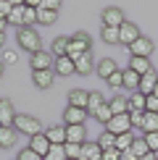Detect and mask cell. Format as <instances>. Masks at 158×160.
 <instances>
[{"instance_id": "14", "label": "cell", "mask_w": 158, "mask_h": 160, "mask_svg": "<svg viewBox=\"0 0 158 160\" xmlns=\"http://www.w3.org/2000/svg\"><path fill=\"white\" fill-rule=\"evenodd\" d=\"M95 71H97V76H100L103 82H108V76H111V74H116L118 66H116L113 58H103V61H97V63H95Z\"/></svg>"}, {"instance_id": "37", "label": "cell", "mask_w": 158, "mask_h": 160, "mask_svg": "<svg viewBox=\"0 0 158 160\" xmlns=\"http://www.w3.org/2000/svg\"><path fill=\"white\" fill-rule=\"evenodd\" d=\"M45 160H66V150H63V144H53L50 152L45 155Z\"/></svg>"}, {"instance_id": "11", "label": "cell", "mask_w": 158, "mask_h": 160, "mask_svg": "<svg viewBox=\"0 0 158 160\" xmlns=\"http://www.w3.org/2000/svg\"><path fill=\"white\" fill-rule=\"evenodd\" d=\"M50 147H53V144H50V139L45 137V131H42V134H37V137H32V139H29V150H34V152H37V155L42 158V160H45V155L50 152Z\"/></svg>"}, {"instance_id": "12", "label": "cell", "mask_w": 158, "mask_h": 160, "mask_svg": "<svg viewBox=\"0 0 158 160\" xmlns=\"http://www.w3.org/2000/svg\"><path fill=\"white\" fill-rule=\"evenodd\" d=\"M18 113L13 110V102L11 100H0V126H13V121H16Z\"/></svg>"}, {"instance_id": "35", "label": "cell", "mask_w": 158, "mask_h": 160, "mask_svg": "<svg viewBox=\"0 0 158 160\" xmlns=\"http://www.w3.org/2000/svg\"><path fill=\"white\" fill-rule=\"evenodd\" d=\"M142 131H145V134H150V131H158V113H145Z\"/></svg>"}, {"instance_id": "34", "label": "cell", "mask_w": 158, "mask_h": 160, "mask_svg": "<svg viewBox=\"0 0 158 160\" xmlns=\"http://www.w3.org/2000/svg\"><path fill=\"white\" fill-rule=\"evenodd\" d=\"M145 100L148 97H145L142 92H132L129 95V113L132 110H145Z\"/></svg>"}, {"instance_id": "9", "label": "cell", "mask_w": 158, "mask_h": 160, "mask_svg": "<svg viewBox=\"0 0 158 160\" xmlns=\"http://www.w3.org/2000/svg\"><path fill=\"white\" fill-rule=\"evenodd\" d=\"M100 18H103V26H113V29H118V26L127 21L124 13H121V8H105L100 13Z\"/></svg>"}, {"instance_id": "1", "label": "cell", "mask_w": 158, "mask_h": 160, "mask_svg": "<svg viewBox=\"0 0 158 160\" xmlns=\"http://www.w3.org/2000/svg\"><path fill=\"white\" fill-rule=\"evenodd\" d=\"M16 42H18V48L26 50V52H40L42 50V39H40V34L32 26H21V29H16Z\"/></svg>"}, {"instance_id": "32", "label": "cell", "mask_w": 158, "mask_h": 160, "mask_svg": "<svg viewBox=\"0 0 158 160\" xmlns=\"http://www.w3.org/2000/svg\"><path fill=\"white\" fill-rule=\"evenodd\" d=\"M97 144H100V150H103V152H105V150H113V147H116V137L111 134V131H105V129H103V134L97 137Z\"/></svg>"}, {"instance_id": "40", "label": "cell", "mask_w": 158, "mask_h": 160, "mask_svg": "<svg viewBox=\"0 0 158 160\" xmlns=\"http://www.w3.org/2000/svg\"><path fill=\"white\" fill-rule=\"evenodd\" d=\"M145 142H148V150H150V152H158V131L145 134Z\"/></svg>"}, {"instance_id": "47", "label": "cell", "mask_w": 158, "mask_h": 160, "mask_svg": "<svg viewBox=\"0 0 158 160\" xmlns=\"http://www.w3.org/2000/svg\"><path fill=\"white\" fill-rule=\"evenodd\" d=\"M103 160H121V152H118L116 147L113 150H105L103 152Z\"/></svg>"}, {"instance_id": "7", "label": "cell", "mask_w": 158, "mask_h": 160, "mask_svg": "<svg viewBox=\"0 0 158 160\" xmlns=\"http://www.w3.org/2000/svg\"><path fill=\"white\" fill-rule=\"evenodd\" d=\"M87 116H90V113L84 110V108H74V105H69V108L63 110V123L66 126H79V123L87 121Z\"/></svg>"}, {"instance_id": "6", "label": "cell", "mask_w": 158, "mask_h": 160, "mask_svg": "<svg viewBox=\"0 0 158 160\" xmlns=\"http://www.w3.org/2000/svg\"><path fill=\"white\" fill-rule=\"evenodd\" d=\"M53 63H55V58L48 50H40L32 55V71H53Z\"/></svg>"}, {"instance_id": "30", "label": "cell", "mask_w": 158, "mask_h": 160, "mask_svg": "<svg viewBox=\"0 0 158 160\" xmlns=\"http://www.w3.org/2000/svg\"><path fill=\"white\" fill-rule=\"evenodd\" d=\"M95 118H97V121H100L103 126H108V121L113 118V110H111V105H108V102H103L100 108L95 110Z\"/></svg>"}, {"instance_id": "27", "label": "cell", "mask_w": 158, "mask_h": 160, "mask_svg": "<svg viewBox=\"0 0 158 160\" xmlns=\"http://www.w3.org/2000/svg\"><path fill=\"white\" fill-rule=\"evenodd\" d=\"M140 74H134V71H132V68H124V87H127V89H140Z\"/></svg>"}, {"instance_id": "55", "label": "cell", "mask_w": 158, "mask_h": 160, "mask_svg": "<svg viewBox=\"0 0 158 160\" xmlns=\"http://www.w3.org/2000/svg\"><path fill=\"white\" fill-rule=\"evenodd\" d=\"M155 160H158V152H155Z\"/></svg>"}, {"instance_id": "33", "label": "cell", "mask_w": 158, "mask_h": 160, "mask_svg": "<svg viewBox=\"0 0 158 160\" xmlns=\"http://www.w3.org/2000/svg\"><path fill=\"white\" fill-rule=\"evenodd\" d=\"M100 37H103L105 45H118V29H113V26H103Z\"/></svg>"}, {"instance_id": "25", "label": "cell", "mask_w": 158, "mask_h": 160, "mask_svg": "<svg viewBox=\"0 0 158 160\" xmlns=\"http://www.w3.org/2000/svg\"><path fill=\"white\" fill-rule=\"evenodd\" d=\"M129 152H132V158H134V160H140V158H145V155H148V142H145V137H140V139H134V144H132V147H129Z\"/></svg>"}, {"instance_id": "8", "label": "cell", "mask_w": 158, "mask_h": 160, "mask_svg": "<svg viewBox=\"0 0 158 160\" xmlns=\"http://www.w3.org/2000/svg\"><path fill=\"white\" fill-rule=\"evenodd\" d=\"M140 37H142V34H140V29H137L132 21H124L121 26H118V42H124L127 48L134 42V39H140Z\"/></svg>"}, {"instance_id": "43", "label": "cell", "mask_w": 158, "mask_h": 160, "mask_svg": "<svg viewBox=\"0 0 158 160\" xmlns=\"http://www.w3.org/2000/svg\"><path fill=\"white\" fill-rule=\"evenodd\" d=\"M16 160H42V158H40V155H37L34 150H29V147H24L21 152H18V158H16Z\"/></svg>"}, {"instance_id": "45", "label": "cell", "mask_w": 158, "mask_h": 160, "mask_svg": "<svg viewBox=\"0 0 158 160\" xmlns=\"http://www.w3.org/2000/svg\"><path fill=\"white\" fill-rule=\"evenodd\" d=\"M40 8H45V11H58V8H61V0H42Z\"/></svg>"}, {"instance_id": "39", "label": "cell", "mask_w": 158, "mask_h": 160, "mask_svg": "<svg viewBox=\"0 0 158 160\" xmlns=\"http://www.w3.org/2000/svg\"><path fill=\"white\" fill-rule=\"evenodd\" d=\"M32 24H37V8H29L26 5L24 8V26H32Z\"/></svg>"}, {"instance_id": "56", "label": "cell", "mask_w": 158, "mask_h": 160, "mask_svg": "<svg viewBox=\"0 0 158 160\" xmlns=\"http://www.w3.org/2000/svg\"><path fill=\"white\" fill-rule=\"evenodd\" d=\"M100 160H103V158H100Z\"/></svg>"}, {"instance_id": "42", "label": "cell", "mask_w": 158, "mask_h": 160, "mask_svg": "<svg viewBox=\"0 0 158 160\" xmlns=\"http://www.w3.org/2000/svg\"><path fill=\"white\" fill-rule=\"evenodd\" d=\"M145 113H158V97L155 95H148V100H145Z\"/></svg>"}, {"instance_id": "15", "label": "cell", "mask_w": 158, "mask_h": 160, "mask_svg": "<svg viewBox=\"0 0 158 160\" xmlns=\"http://www.w3.org/2000/svg\"><path fill=\"white\" fill-rule=\"evenodd\" d=\"M74 68H76V74H82V76L92 74V71H95V61H92V55H90V52L79 55L76 61H74Z\"/></svg>"}, {"instance_id": "31", "label": "cell", "mask_w": 158, "mask_h": 160, "mask_svg": "<svg viewBox=\"0 0 158 160\" xmlns=\"http://www.w3.org/2000/svg\"><path fill=\"white\" fill-rule=\"evenodd\" d=\"M55 18H58V11H45V8H37V21H40V24L50 26V24H55Z\"/></svg>"}, {"instance_id": "23", "label": "cell", "mask_w": 158, "mask_h": 160, "mask_svg": "<svg viewBox=\"0 0 158 160\" xmlns=\"http://www.w3.org/2000/svg\"><path fill=\"white\" fill-rule=\"evenodd\" d=\"M108 105H111V110H113V116H124V113H129V97H124V95H116Z\"/></svg>"}, {"instance_id": "17", "label": "cell", "mask_w": 158, "mask_h": 160, "mask_svg": "<svg viewBox=\"0 0 158 160\" xmlns=\"http://www.w3.org/2000/svg\"><path fill=\"white\" fill-rule=\"evenodd\" d=\"M103 158V150L97 142H84L82 144V158L79 160H100Z\"/></svg>"}, {"instance_id": "16", "label": "cell", "mask_w": 158, "mask_h": 160, "mask_svg": "<svg viewBox=\"0 0 158 160\" xmlns=\"http://www.w3.org/2000/svg\"><path fill=\"white\" fill-rule=\"evenodd\" d=\"M155 84H158V74H155V68H153V71H148V74L140 79V89H137V92H142V95L148 97V95H153Z\"/></svg>"}, {"instance_id": "29", "label": "cell", "mask_w": 158, "mask_h": 160, "mask_svg": "<svg viewBox=\"0 0 158 160\" xmlns=\"http://www.w3.org/2000/svg\"><path fill=\"white\" fill-rule=\"evenodd\" d=\"M103 102H105V97L100 95V92H90V100H87V113H90V116H95V110L100 108Z\"/></svg>"}, {"instance_id": "36", "label": "cell", "mask_w": 158, "mask_h": 160, "mask_svg": "<svg viewBox=\"0 0 158 160\" xmlns=\"http://www.w3.org/2000/svg\"><path fill=\"white\" fill-rule=\"evenodd\" d=\"M63 150H66V160H79V158H82V144H71V142H66Z\"/></svg>"}, {"instance_id": "4", "label": "cell", "mask_w": 158, "mask_h": 160, "mask_svg": "<svg viewBox=\"0 0 158 160\" xmlns=\"http://www.w3.org/2000/svg\"><path fill=\"white\" fill-rule=\"evenodd\" d=\"M127 50H129L132 58H150V55H153V50H155V45H153V39L140 37V39H134Z\"/></svg>"}, {"instance_id": "53", "label": "cell", "mask_w": 158, "mask_h": 160, "mask_svg": "<svg viewBox=\"0 0 158 160\" xmlns=\"http://www.w3.org/2000/svg\"><path fill=\"white\" fill-rule=\"evenodd\" d=\"M3 71H5V63H3V61H0V76H3Z\"/></svg>"}, {"instance_id": "41", "label": "cell", "mask_w": 158, "mask_h": 160, "mask_svg": "<svg viewBox=\"0 0 158 160\" xmlns=\"http://www.w3.org/2000/svg\"><path fill=\"white\" fill-rule=\"evenodd\" d=\"M129 121H132V126H140V129H142V121H145V110H132V113H129Z\"/></svg>"}, {"instance_id": "2", "label": "cell", "mask_w": 158, "mask_h": 160, "mask_svg": "<svg viewBox=\"0 0 158 160\" xmlns=\"http://www.w3.org/2000/svg\"><path fill=\"white\" fill-rule=\"evenodd\" d=\"M13 129L21 131V134H26L29 139H32V137H37V134H42V123H40L34 116H26V113L16 116V121H13Z\"/></svg>"}, {"instance_id": "49", "label": "cell", "mask_w": 158, "mask_h": 160, "mask_svg": "<svg viewBox=\"0 0 158 160\" xmlns=\"http://www.w3.org/2000/svg\"><path fill=\"white\" fill-rule=\"evenodd\" d=\"M5 26H8V21H5V18H0V32H3V34H5Z\"/></svg>"}, {"instance_id": "18", "label": "cell", "mask_w": 158, "mask_h": 160, "mask_svg": "<svg viewBox=\"0 0 158 160\" xmlns=\"http://www.w3.org/2000/svg\"><path fill=\"white\" fill-rule=\"evenodd\" d=\"M16 134L18 131L13 129V126H0V147L3 150L13 147V144H16Z\"/></svg>"}, {"instance_id": "38", "label": "cell", "mask_w": 158, "mask_h": 160, "mask_svg": "<svg viewBox=\"0 0 158 160\" xmlns=\"http://www.w3.org/2000/svg\"><path fill=\"white\" fill-rule=\"evenodd\" d=\"M108 87H113V89H121V87H124V71L121 68H118L116 74L108 76Z\"/></svg>"}, {"instance_id": "21", "label": "cell", "mask_w": 158, "mask_h": 160, "mask_svg": "<svg viewBox=\"0 0 158 160\" xmlns=\"http://www.w3.org/2000/svg\"><path fill=\"white\" fill-rule=\"evenodd\" d=\"M45 137L50 139V144H66V126H50L45 129Z\"/></svg>"}, {"instance_id": "48", "label": "cell", "mask_w": 158, "mask_h": 160, "mask_svg": "<svg viewBox=\"0 0 158 160\" xmlns=\"http://www.w3.org/2000/svg\"><path fill=\"white\" fill-rule=\"evenodd\" d=\"M40 3L42 0H24V5H29V8H40Z\"/></svg>"}, {"instance_id": "46", "label": "cell", "mask_w": 158, "mask_h": 160, "mask_svg": "<svg viewBox=\"0 0 158 160\" xmlns=\"http://www.w3.org/2000/svg\"><path fill=\"white\" fill-rule=\"evenodd\" d=\"M11 11H13V5L8 3V0H0V18H8Z\"/></svg>"}, {"instance_id": "26", "label": "cell", "mask_w": 158, "mask_h": 160, "mask_svg": "<svg viewBox=\"0 0 158 160\" xmlns=\"http://www.w3.org/2000/svg\"><path fill=\"white\" fill-rule=\"evenodd\" d=\"M69 42H71L69 37H55V39H53V55L63 58L66 52H69Z\"/></svg>"}, {"instance_id": "44", "label": "cell", "mask_w": 158, "mask_h": 160, "mask_svg": "<svg viewBox=\"0 0 158 160\" xmlns=\"http://www.w3.org/2000/svg\"><path fill=\"white\" fill-rule=\"evenodd\" d=\"M16 50H3V55H0V61H3L5 66H8V63H16Z\"/></svg>"}, {"instance_id": "22", "label": "cell", "mask_w": 158, "mask_h": 160, "mask_svg": "<svg viewBox=\"0 0 158 160\" xmlns=\"http://www.w3.org/2000/svg\"><path fill=\"white\" fill-rule=\"evenodd\" d=\"M53 71H32V82H34L40 89H48V87L53 84Z\"/></svg>"}, {"instance_id": "28", "label": "cell", "mask_w": 158, "mask_h": 160, "mask_svg": "<svg viewBox=\"0 0 158 160\" xmlns=\"http://www.w3.org/2000/svg\"><path fill=\"white\" fill-rule=\"evenodd\" d=\"M134 139H137V137L132 134V131H127V134H118V137H116V150H118V152H127L132 144H134Z\"/></svg>"}, {"instance_id": "10", "label": "cell", "mask_w": 158, "mask_h": 160, "mask_svg": "<svg viewBox=\"0 0 158 160\" xmlns=\"http://www.w3.org/2000/svg\"><path fill=\"white\" fill-rule=\"evenodd\" d=\"M66 142L71 144H84L87 142V126L79 123V126H66Z\"/></svg>"}, {"instance_id": "50", "label": "cell", "mask_w": 158, "mask_h": 160, "mask_svg": "<svg viewBox=\"0 0 158 160\" xmlns=\"http://www.w3.org/2000/svg\"><path fill=\"white\" fill-rule=\"evenodd\" d=\"M140 160H155V152H148L145 158H140Z\"/></svg>"}, {"instance_id": "52", "label": "cell", "mask_w": 158, "mask_h": 160, "mask_svg": "<svg viewBox=\"0 0 158 160\" xmlns=\"http://www.w3.org/2000/svg\"><path fill=\"white\" fill-rule=\"evenodd\" d=\"M11 5H24V0H8Z\"/></svg>"}, {"instance_id": "13", "label": "cell", "mask_w": 158, "mask_h": 160, "mask_svg": "<svg viewBox=\"0 0 158 160\" xmlns=\"http://www.w3.org/2000/svg\"><path fill=\"white\" fill-rule=\"evenodd\" d=\"M53 74H58V76H71V74H76V68H74V61H71L69 55H63V58H55V63H53Z\"/></svg>"}, {"instance_id": "51", "label": "cell", "mask_w": 158, "mask_h": 160, "mask_svg": "<svg viewBox=\"0 0 158 160\" xmlns=\"http://www.w3.org/2000/svg\"><path fill=\"white\" fill-rule=\"evenodd\" d=\"M3 45H5V34L0 32V52H3Z\"/></svg>"}, {"instance_id": "19", "label": "cell", "mask_w": 158, "mask_h": 160, "mask_svg": "<svg viewBox=\"0 0 158 160\" xmlns=\"http://www.w3.org/2000/svg\"><path fill=\"white\" fill-rule=\"evenodd\" d=\"M127 68H132V71H134V74L145 76V74H148V71H153V63H150V58H132Z\"/></svg>"}, {"instance_id": "54", "label": "cell", "mask_w": 158, "mask_h": 160, "mask_svg": "<svg viewBox=\"0 0 158 160\" xmlns=\"http://www.w3.org/2000/svg\"><path fill=\"white\" fill-rule=\"evenodd\" d=\"M153 95H155V97H158V84H155V89H153Z\"/></svg>"}, {"instance_id": "3", "label": "cell", "mask_w": 158, "mask_h": 160, "mask_svg": "<svg viewBox=\"0 0 158 160\" xmlns=\"http://www.w3.org/2000/svg\"><path fill=\"white\" fill-rule=\"evenodd\" d=\"M90 45H92V39H90L87 32H76V34L71 37V42H69V52H66V55H69L71 61H76L79 55L90 52Z\"/></svg>"}, {"instance_id": "24", "label": "cell", "mask_w": 158, "mask_h": 160, "mask_svg": "<svg viewBox=\"0 0 158 160\" xmlns=\"http://www.w3.org/2000/svg\"><path fill=\"white\" fill-rule=\"evenodd\" d=\"M24 8H26V5H13V11L8 13V18H5V21L13 24L16 29H21V26H24Z\"/></svg>"}, {"instance_id": "5", "label": "cell", "mask_w": 158, "mask_h": 160, "mask_svg": "<svg viewBox=\"0 0 158 160\" xmlns=\"http://www.w3.org/2000/svg\"><path fill=\"white\" fill-rule=\"evenodd\" d=\"M105 131H111L113 137H118V134H127V131H132L129 113H124V116H113V118L108 121V126H105Z\"/></svg>"}, {"instance_id": "20", "label": "cell", "mask_w": 158, "mask_h": 160, "mask_svg": "<svg viewBox=\"0 0 158 160\" xmlns=\"http://www.w3.org/2000/svg\"><path fill=\"white\" fill-rule=\"evenodd\" d=\"M87 100H90V92H84V89H71L69 92V105H74V108L87 110Z\"/></svg>"}]
</instances>
